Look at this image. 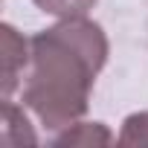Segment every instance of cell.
<instances>
[{
  "instance_id": "1",
  "label": "cell",
  "mask_w": 148,
  "mask_h": 148,
  "mask_svg": "<svg viewBox=\"0 0 148 148\" xmlns=\"http://www.w3.org/2000/svg\"><path fill=\"white\" fill-rule=\"evenodd\" d=\"M108 61V35L90 18H61L29 38L23 108L47 131L73 128L90 105L93 82Z\"/></svg>"
},
{
  "instance_id": "2",
  "label": "cell",
  "mask_w": 148,
  "mask_h": 148,
  "mask_svg": "<svg viewBox=\"0 0 148 148\" xmlns=\"http://www.w3.org/2000/svg\"><path fill=\"white\" fill-rule=\"evenodd\" d=\"M0 32H3V99H12L29 64V41H23L9 23H3Z\"/></svg>"
},
{
  "instance_id": "3",
  "label": "cell",
  "mask_w": 148,
  "mask_h": 148,
  "mask_svg": "<svg viewBox=\"0 0 148 148\" xmlns=\"http://www.w3.org/2000/svg\"><path fill=\"white\" fill-rule=\"evenodd\" d=\"M3 142L6 145H23L35 142V134L29 128V119L23 116L21 108L12 105V99H3Z\"/></svg>"
},
{
  "instance_id": "4",
  "label": "cell",
  "mask_w": 148,
  "mask_h": 148,
  "mask_svg": "<svg viewBox=\"0 0 148 148\" xmlns=\"http://www.w3.org/2000/svg\"><path fill=\"white\" fill-rule=\"evenodd\" d=\"M113 136L108 134V128L102 122H76L73 128H67L55 142L58 145H96V142H110Z\"/></svg>"
},
{
  "instance_id": "5",
  "label": "cell",
  "mask_w": 148,
  "mask_h": 148,
  "mask_svg": "<svg viewBox=\"0 0 148 148\" xmlns=\"http://www.w3.org/2000/svg\"><path fill=\"white\" fill-rule=\"evenodd\" d=\"M32 3L55 18H82L96 6V0H32Z\"/></svg>"
},
{
  "instance_id": "6",
  "label": "cell",
  "mask_w": 148,
  "mask_h": 148,
  "mask_svg": "<svg viewBox=\"0 0 148 148\" xmlns=\"http://www.w3.org/2000/svg\"><path fill=\"white\" fill-rule=\"evenodd\" d=\"M119 142H122V145H148V113H134V116H128Z\"/></svg>"
}]
</instances>
